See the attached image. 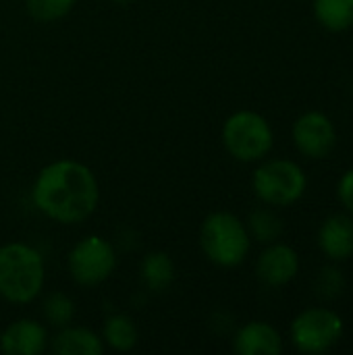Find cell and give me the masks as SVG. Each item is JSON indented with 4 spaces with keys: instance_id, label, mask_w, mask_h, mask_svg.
<instances>
[{
    "instance_id": "cell-5",
    "label": "cell",
    "mask_w": 353,
    "mask_h": 355,
    "mask_svg": "<svg viewBox=\"0 0 353 355\" xmlns=\"http://www.w3.org/2000/svg\"><path fill=\"white\" fill-rule=\"evenodd\" d=\"M252 185L264 204L291 206L306 191V175L291 160H268L256 168Z\"/></svg>"
},
{
    "instance_id": "cell-2",
    "label": "cell",
    "mask_w": 353,
    "mask_h": 355,
    "mask_svg": "<svg viewBox=\"0 0 353 355\" xmlns=\"http://www.w3.org/2000/svg\"><path fill=\"white\" fill-rule=\"evenodd\" d=\"M46 266L42 254L27 243L0 245V297L8 304H31L44 289Z\"/></svg>"
},
{
    "instance_id": "cell-9",
    "label": "cell",
    "mask_w": 353,
    "mask_h": 355,
    "mask_svg": "<svg viewBox=\"0 0 353 355\" xmlns=\"http://www.w3.org/2000/svg\"><path fill=\"white\" fill-rule=\"evenodd\" d=\"M300 270V258L293 248L285 243H275L266 248L258 258V279L266 287H283L295 279Z\"/></svg>"
},
{
    "instance_id": "cell-17",
    "label": "cell",
    "mask_w": 353,
    "mask_h": 355,
    "mask_svg": "<svg viewBox=\"0 0 353 355\" xmlns=\"http://www.w3.org/2000/svg\"><path fill=\"white\" fill-rule=\"evenodd\" d=\"M42 314H44V320L50 327L62 329V327H69L73 322V318H75V304L64 293H50L44 300Z\"/></svg>"
},
{
    "instance_id": "cell-1",
    "label": "cell",
    "mask_w": 353,
    "mask_h": 355,
    "mask_svg": "<svg viewBox=\"0 0 353 355\" xmlns=\"http://www.w3.org/2000/svg\"><path fill=\"white\" fill-rule=\"evenodd\" d=\"M31 200L46 218L60 225H77L98 208L100 187L89 166L64 158L46 164L37 173Z\"/></svg>"
},
{
    "instance_id": "cell-8",
    "label": "cell",
    "mask_w": 353,
    "mask_h": 355,
    "mask_svg": "<svg viewBox=\"0 0 353 355\" xmlns=\"http://www.w3.org/2000/svg\"><path fill=\"white\" fill-rule=\"evenodd\" d=\"M293 141L308 158H327L337 141L331 119L322 112H306L293 125Z\"/></svg>"
},
{
    "instance_id": "cell-20",
    "label": "cell",
    "mask_w": 353,
    "mask_h": 355,
    "mask_svg": "<svg viewBox=\"0 0 353 355\" xmlns=\"http://www.w3.org/2000/svg\"><path fill=\"white\" fill-rule=\"evenodd\" d=\"M343 285L345 281L337 268H325L318 279V293L322 297H335L343 291Z\"/></svg>"
},
{
    "instance_id": "cell-15",
    "label": "cell",
    "mask_w": 353,
    "mask_h": 355,
    "mask_svg": "<svg viewBox=\"0 0 353 355\" xmlns=\"http://www.w3.org/2000/svg\"><path fill=\"white\" fill-rule=\"evenodd\" d=\"M102 341L114 352H131L137 345V329L131 316L112 314L104 320Z\"/></svg>"
},
{
    "instance_id": "cell-14",
    "label": "cell",
    "mask_w": 353,
    "mask_h": 355,
    "mask_svg": "<svg viewBox=\"0 0 353 355\" xmlns=\"http://www.w3.org/2000/svg\"><path fill=\"white\" fill-rule=\"evenodd\" d=\"M139 275L152 293H162L175 281V264L166 252H150L141 260Z\"/></svg>"
},
{
    "instance_id": "cell-18",
    "label": "cell",
    "mask_w": 353,
    "mask_h": 355,
    "mask_svg": "<svg viewBox=\"0 0 353 355\" xmlns=\"http://www.w3.org/2000/svg\"><path fill=\"white\" fill-rule=\"evenodd\" d=\"M75 0H25V8L31 19L40 23H52L71 12Z\"/></svg>"
},
{
    "instance_id": "cell-16",
    "label": "cell",
    "mask_w": 353,
    "mask_h": 355,
    "mask_svg": "<svg viewBox=\"0 0 353 355\" xmlns=\"http://www.w3.org/2000/svg\"><path fill=\"white\" fill-rule=\"evenodd\" d=\"M314 12L331 31H343L353 25V0H314Z\"/></svg>"
},
{
    "instance_id": "cell-12",
    "label": "cell",
    "mask_w": 353,
    "mask_h": 355,
    "mask_svg": "<svg viewBox=\"0 0 353 355\" xmlns=\"http://www.w3.org/2000/svg\"><path fill=\"white\" fill-rule=\"evenodd\" d=\"M235 352L239 355H279L283 339L268 322H248L235 337Z\"/></svg>"
},
{
    "instance_id": "cell-11",
    "label": "cell",
    "mask_w": 353,
    "mask_h": 355,
    "mask_svg": "<svg viewBox=\"0 0 353 355\" xmlns=\"http://www.w3.org/2000/svg\"><path fill=\"white\" fill-rule=\"evenodd\" d=\"M318 245L331 260H350L353 256V218L343 214L327 218L318 233Z\"/></svg>"
},
{
    "instance_id": "cell-7",
    "label": "cell",
    "mask_w": 353,
    "mask_h": 355,
    "mask_svg": "<svg viewBox=\"0 0 353 355\" xmlns=\"http://www.w3.org/2000/svg\"><path fill=\"white\" fill-rule=\"evenodd\" d=\"M343 337V320L327 308L302 312L291 324V341L302 354H325Z\"/></svg>"
},
{
    "instance_id": "cell-21",
    "label": "cell",
    "mask_w": 353,
    "mask_h": 355,
    "mask_svg": "<svg viewBox=\"0 0 353 355\" xmlns=\"http://www.w3.org/2000/svg\"><path fill=\"white\" fill-rule=\"evenodd\" d=\"M337 193H339V200L343 202V206L353 212V168L347 171L341 181H339V187H337Z\"/></svg>"
},
{
    "instance_id": "cell-4",
    "label": "cell",
    "mask_w": 353,
    "mask_h": 355,
    "mask_svg": "<svg viewBox=\"0 0 353 355\" xmlns=\"http://www.w3.org/2000/svg\"><path fill=\"white\" fill-rule=\"evenodd\" d=\"M223 144L235 160L256 162L270 152L273 129L262 114L252 110H239L225 121Z\"/></svg>"
},
{
    "instance_id": "cell-19",
    "label": "cell",
    "mask_w": 353,
    "mask_h": 355,
    "mask_svg": "<svg viewBox=\"0 0 353 355\" xmlns=\"http://www.w3.org/2000/svg\"><path fill=\"white\" fill-rule=\"evenodd\" d=\"M281 231H283L281 220L273 212H268V210H254L250 214V220H248L250 237L254 235V239H258L262 243H270V241H275L281 235Z\"/></svg>"
},
{
    "instance_id": "cell-22",
    "label": "cell",
    "mask_w": 353,
    "mask_h": 355,
    "mask_svg": "<svg viewBox=\"0 0 353 355\" xmlns=\"http://www.w3.org/2000/svg\"><path fill=\"white\" fill-rule=\"evenodd\" d=\"M112 2H117V4H129V2H133V0H112Z\"/></svg>"
},
{
    "instance_id": "cell-6",
    "label": "cell",
    "mask_w": 353,
    "mask_h": 355,
    "mask_svg": "<svg viewBox=\"0 0 353 355\" xmlns=\"http://www.w3.org/2000/svg\"><path fill=\"white\" fill-rule=\"evenodd\" d=\"M73 281L81 287H96L104 283L117 268V252L110 241L87 235L79 239L67 258Z\"/></svg>"
},
{
    "instance_id": "cell-10",
    "label": "cell",
    "mask_w": 353,
    "mask_h": 355,
    "mask_svg": "<svg viewBox=\"0 0 353 355\" xmlns=\"http://www.w3.org/2000/svg\"><path fill=\"white\" fill-rule=\"evenodd\" d=\"M46 347L48 333L31 318L10 322L0 335V352L6 355H40L46 352Z\"/></svg>"
},
{
    "instance_id": "cell-3",
    "label": "cell",
    "mask_w": 353,
    "mask_h": 355,
    "mask_svg": "<svg viewBox=\"0 0 353 355\" xmlns=\"http://www.w3.org/2000/svg\"><path fill=\"white\" fill-rule=\"evenodd\" d=\"M200 248L206 258L221 268L239 266L252 248L248 227L231 212H212L200 229Z\"/></svg>"
},
{
    "instance_id": "cell-13",
    "label": "cell",
    "mask_w": 353,
    "mask_h": 355,
    "mask_svg": "<svg viewBox=\"0 0 353 355\" xmlns=\"http://www.w3.org/2000/svg\"><path fill=\"white\" fill-rule=\"evenodd\" d=\"M52 352L56 355H100L104 341L94 331L83 327H62L52 339Z\"/></svg>"
}]
</instances>
